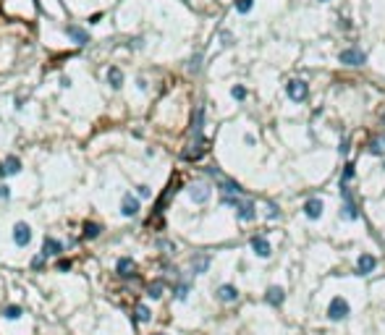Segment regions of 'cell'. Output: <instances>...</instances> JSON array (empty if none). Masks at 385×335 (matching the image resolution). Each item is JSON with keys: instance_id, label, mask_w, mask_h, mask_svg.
I'll list each match as a JSON object with an SVG mask.
<instances>
[{"instance_id": "836d02e7", "label": "cell", "mask_w": 385, "mask_h": 335, "mask_svg": "<svg viewBox=\"0 0 385 335\" xmlns=\"http://www.w3.org/2000/svg\"><path fill=\"white\" fill-rule=\"evenodd\" d=\"M137 194L142 197V199H147V197L152 194V191H150V186H137Z\"/></svg>"}, {"instance_id": "d6986e66", "label": "cell", "mask_w": 385, "mask_h": 335, "mask_svg": "<svg viewBox=\"0 0 385 335\" xmlns=\"http://www.w3.org/2000/svg\"><path fill=\"white\" fill-rule=\"evenodd\" d=\"M207 267H210V257H207V254H200V257H194V259H191V270H194V275L207 273Z\"/></svg>"}, {"instance_id": "74e56055", "label": "cell", "mask_w": 385, "mask_h": 335, "mask_svg": "<svg viewBox=\"0 0 385 335\" xmlns=\"http://www.w3.org/2000/svg\"><path fill=\"white\" fill-rule=\"evenodd\" d=\"M320 3H328V0H320Z\"/></svg>"}, {"instance_id": "f546056e", "label": "cell", "mask_w": 385, "mask_h": 335, "mask_svg": "<svg viewBox=\"0 0 385 335\" xmlns=\"http://www.w3.org/2000/svg\"><path fill=\"white\" fill-rule=\"evenodd\" d=\"M351 178H354V165L349 163V165L343 168V178H341V183H346V181H351Z\"/></svg>"}, {"instance_id": "e0dca14e", "label": "cell", "mask_w": 385, "mask_h": 335, "mask_svg": "<svg viewBox=\"0 0 385 335\" xmlns=\"http://www.w3.org/2000/svg\"><path fill=\"white\" fill-rule=\"evenodd\" d=\"M18 170H21V160L11 154V157L3 163V168H0V176H16Z\"/></svg>"}, {"instance_id": "9a60e30c", "label": "cell", "mask_w": 385, "mask_h": 335, "mask_svg": "<svg viewBox=\"0 0 385 335\" xmlns=\"http://www.w3.org/2000/svg\"><path fill=\"white\" fill-rule=\"evenodd\" d=\"M61 251H63V244L58 241V238H53V236L45 238V246H42V254L45 257H58Z\"/></svg>"}, {"instance_id": "4dcf8cb0", "label": "cell", "mask_w": 385, "mask_h": 335, "mask_svg": "<svg viewBox=\"0 0 385 335\" xmlns=\"http://www.w3.org/2000/svg\"><path fill=\"white\" fill-rule=\"evenodd\" d=\"M231 94H233V100H244V97H246V89H244V87H233V89H231Z\"/></svg>"}, {"instance_id": "4fadbf2b", "label": "cell", "mask_w": 385, "mask_h": 335, "mask_svg": "<svg viewBox=\"0 0 385 335\" xmlns=\"http://www.w3.org/2000/svg\"><path fill=\"white\" fill-rule=\"evenodd\" d=\"M121 278H134V273H137V262L131 259V257H123V259H118V265H115Z\"/></svg>"}, {"instance_id": "7c38bea8", "label": "cell", "mask_w": 385, "mask_h": 335, "mask_svg": "<svg viewBox=\"0 0 385 335\" xmlns=\"http://www.w3.org/2000/svg\"><path fill=\"white\" fill-rule=\"evenodd\" d=\"M204 152H207V141H204V139L200 137V139H194L191 150H186V152H184V160H200Z\"/></svg>"}, {"instance_id": "ac0fdd59", "label": "cell", "mask_w": 385, "mask_h": 335, "mask_svg": "<svg viewBox=\"0 0 385 335\" xmlns=\"http://www.w3.org/2000/svg\"><path fill=\"white\" fill-rule=\"evenodd\" d=\"M202 123H204V107H197L194 118H191V134H194V139L202 137Z\"/></svg>"}, {"instance_id": "8d00e7d4", "label": "cell", "mask_w": 385, "mask_h": 335, "mask_svg": "<svg viewBox=\"0 0 385 335\" xmlns=\"http://www.w3.org/2000/svg\"><path fill=\"white\" fill-rule=\"evenodd\" d=\"M155 335H165V333H155Z\"/></svg>"}, {"instance_id": "484cf974", "label": "cell", "mask_w": 385, "mask_h": 335, "mask_svg": "<svg viewBox=\"0 0 385 335\" xmlns=\"http://www.w3.org/2000/svg\"><path fill=\"white\" fill-rule=\"evenodd\" d=\"M370 152L372 154H383L385 152V137L383 139H372L370 141Z\"/></svg>"}, {"instance_id": "603a6c76", "label": "cell", "mask_w": 385, "mask_h": 335, "mask_svg": "<svg viewBox=\"0 0 385 335\" xmlns=\"http://www.w3.org/2000/svg\"><path fill=\"white\" fill-rule=\"evenodd\" d=\"M108 81H110L113 89H121V84H123V74H121V68H110V71H108Z\"/></svg>"}, {"instance_id": "5b68a950", "label": "cell", "mask_w": 385, "mask_h": 335, "mask_svg": "<svg viewBox=\"0 0 385 335\" xmlns=\"http://www.w3.org/2000/svg\"><path fill=\"white\" fill-rule=\"evenodd\" d=\"M215 296L223 301V304H233V301L239 299V288H236V286H231V283H223V286L215 291Z\"/></svg>"}, {"instance_id": "cb8c5ba5", "label": "cell", "mask_w": 385, "mask_h": 335, "mask_svg": "<svg viewBox=\"0 0 385 335\" xmlns=\"http://www.w3.org/2000/svg\"><path fill=\"white\" fill-rule=\"evenodd\" d=\"M100 225L97 223H84V238H97L100 236Z\"/></svg>"}, {"instance_id": "2e32d148", "label": "cell", "mask_w": 385, "mask_h": 335, "mask_svg": "<svg viewBox=\"0 0 385 335\" xmlns=\"http://www.w3.org/2000/svg\"><path fill=\"white\" fill-rule=\"evenodd\" d=\"M121 212H123L126 217H134L139 212V199L131 197V194H126L123 197V204H121Z\"/></svg>"}, {"instance_id": "4316f807", "label": "cell", "mask_w": 385, "mask_h": 335, "mask_svg": "<svg viewBox=\"0 0 385 335\" xmlns=\"http://www.w3.org/2000/svg\"><path fill=\"white\" fill-rule=\"evenodd\" d=\"M134 314H137V320H139V322H150V317H152L150 309H147L144 304H139L137 309H134Z\"/></svg>"}, {"instance_id": "9c48e42d", "label": "cell", "mask_w": 385, "mask_h": 335, "mask_svg": "<svg viewBox=\"0 0 385 335\" xmlns=\"http://www.w3.org/2000/svg\"><path fill=\"white\" fill-rule=\"evenodd\" d=\"M375 267H377V259L372 254H359V259H356V273L359 275H370Z\"/></svg>"}, {"instance_id": "d4e9b609", "label": "cell", "mask_w": 385, "mask_h": 335, "mask_svg": "<svg viewBox=\"0 0 385 335\" xmlns=\"http://www.w3.org/2000/svg\"><path fill=\"white\" fill-rule=\"evenodd\" d=\"M21 314H24V309L14 304V306H5L3 317H5V320H18V317H21Z\"/></svg>"}, {"instance_id": "7a4b0ae2", "label": "cell", "mask_w": 385, "mask_h": 335, "mask_svg": "<svg viewBox=\"0 0 385 335\" xmlns=\"http://www.w3.org/2000/svg\"><path fill=\"white\" fill-rule=\"evenodd\" d=\"M341 199H343V207H341V215L346 220H356L359 212H356V204H354V197H351V189L346 183H341Z\"/></svg>"}, {"instance_id": "52a82bcc", "label": "cell", "mask_w": 385, "mask_h": 335, "mask_svg": "<svg viewBox=\"0 0 385 335\" xmlns=\"http://www.w3.org/2000/svg\"><path fill=\"white\" fill-rule=\"evenodd\" d=\"M304 215L309 217V220H317V217H323V199L312 197L304 202Z\"/></svg>"}, {"instance_id": "44dd1931", "label": "cell", "mask_w": 385, "mask_h": 335, "mask_svg": "<svg viewBox=\"0 0 385 335\" xmlns=\"http://www.w3.org/2000/svg\"><path fill=\"white\" fill-rule=\"evenodd\" d=\"M66 31H68V37H71V40H74L76 45H87V42H89V34H87L84 29H79V27H68Z\"/></svg>"}, {"instance_id": "8992f818", "label": "cell", "mask_w": 385, "mask_h": 335, "mask_svg": "<svg viewBox=\"0 0 385 335\" xmlns=\"http://www.w3.org/2000/svg\"><path fill=\"white\" fill-rule=\"evenodd\" d=\"M252 249H254L257 257H262V259H267V257L273 254V246H270V241H267L265 236H254L252 238Z\"/></svg>"}, {"instance_id": "83f0119b", "label": "cell", "mask_w": 385, "mask_h": 335, "mask_svg": "<svg viewBox=\"0 0 385 335\" xmlns=\"http://www.w3.org/2000/svg\"><path fill=\"white\" fill-rule=\"evenodd\" d=\"M173 293H176V299H178V301H186V296H189V283H178L176 291H173Z\"/></svg>"}, {"instance_id": "ba28073f", "label": "cell", "mask_w": 385, "mask_h": 335, "mask_svg": "<svg viewBox=\"0 0 385 335\" xmlns=\"http://www.w3.org/2000/svg\"><path fill=\"white\" fill-rule=\"evenodd\" d=\"M14 241H16V246H27V244L31 241V228L27 223H16V228H14Z\"/></svg>"}, {"instance_id": "30bf717a", "label": "cell", "mask_w": 385, "mask_h": 335, "mask_svg": "<svg viewBox=\"0 0 385 335\" xmlns=\"http://www.w3.org/2000/svg\"><path fill=\"white\" fill-rule=\"evenodd\" d=\"M236 212H239V220H244V223H249V220H254V217H257L254 204L252 202H244V199L236 202Z\"/></svg>"}, {"instance_id": "5bb4252c", "label": "cell", "mask_w": 385, "mask_h": 335, "mask_svg": "<svg viewBox=\"0 0 385 335\" xmlns=\"http://www.w3.org/2000/svg\"><path fill=\"white\" fill-rule=\"evenodd\" d=\"M189 197L194 199L197 204L207 202V199H210V186H204V183H194V186L189 189Z\"/></svg>"}, {"instance_id": "3957f363", "label": "cell", "mask_w": 385, "mask_h": 335, "mask_svg": "<svg viewBox=\"0 0 385 335\" xmlns=\"http://www.w3.org/2000/svg\"><path fill=\"white\" fill-rule=\"evenodd\" d=\"M286 92H288V97H291L293 102H304L307 94H309V87H307L304 79H291L286 84Z\"/></svg>"}, {"instance_id": "8fae6325", "label": "cell", "mask_w": 385, "mask_h": 335, "mask_svg": "<svg viewBox=\"0 0 385 335\" xmlns=\"http://www.w3.org/2000/svg\"><path fill=\"white\" fill-rule=\"evenodd\" d=\"M265 301L270 306H280L286 301V291L280 286H270V288H267V293H265Z\"/></svg>"}, {"instance_id": "d590c367", "label": "cell", "mask_w": 385, "mask_h": 335, "mask_svg": "<svg viewBox=\"0 0 385 335\" xmlns=\"http://www.w3.org/2000/svg\"><path fill=\"white\" fill-rule=\"evenodd\" d=\"M8 197H11L8 186H0V199H8Z\"/></svg>"}, {"instance_id": "e575fe53", "label": "cell", "mask_w": 385, "mask_h": 335, "mask_svg": "<svg viewBox=\"0 0 385 335\" xmlns=\"http://www.w3.org/2000/svg\"><path fill=\"white\" fill-rule=\"evenodd\" d=\"M58 270H63V273H66V270H71V262H68V259H61V262H58Z\"/></svg>"}, {"instance_id": "277c9868", "label": "cell", "mask_w": 385, "mask_h": 335, "mask_svg": "<svg viewBox=\"0 0 385 335\" xmlns=\"http://www.w3.org/2000/svg\"><path fill=\"white\" fill-rule=\"evenodd\" d=\"M338 61H341L343 66H364V63H367V55H364L359 47H346V50H341Z\"/></svg>"}, {"instance_id": "6da1fadb", "label": "cell", "mask_w": 385, "mask_h": 335, "mask_svg": "<svg viewBox=\"0 0 385 335\" xmlns=\"http://www.w3.org/2000/svg\"><path fill=\"white\" fill-rule=\"evenodd\" d=\"M349 314H351V306L343 296H336V299L328 304V320H333V322H341V320L349 317Z\"/></svg>"}, {"instance_id": "d6a6232c", "label": "cell", "mask_w": 385, "mask_h": 335, "mask_svg": "<svg viewBox=\"0 0 385 335\" xmlns=\"http://www.w3.org/2000/svg\"><path fill=\"white\" fill-rule=\"evenodd\" d=\"M42 267H45V254H40V257L31 259V270H42Z\"/></svg>"}, {"instance_id": "1f68e13d", "label": "cell", "mask_w": 385, "mask_h": 335, "mask_svg": "<svg viewBox=\"0 0 385 335\" xmlns=\"http://www.w3.org/2000/svg\"><path fill=\"white\" fill-rule=\"evenodd\" d=\"M267 217H270V220H275V217H280V210H278V207H275V204H273V202H270V204H267Z\"/></svg>"}, {"instance_id": "ffe728a7", "label": "cell", "mask_w": 385, "mask_h": 335, "mask_svg": "<svg viewBox=\"0 0 385 335\" xmlns=\"http://www.w3.org/2000/svg\"><path fill=\"white\" fill-rule=\"evenodd\" d=\"M220 191H223V197H239L241 194V186L236 183V181L223 178V181H220Z\"/></svg>"}, {"instance_id": "f1b7e54d", "label": "cell", "mask_w": 385, "mask_h": 335, "mask_svg": "<svg viewBox=\"0 0 385 335\" xmlns=\"http://www.w3.org/2000/svg\"><path fill=\"white\" fill-rule=\"evenodd\" d=\"M252 5H254V0H236V11H239V14H249Z\"/></svg>"}, {"instance_id": "7402d4cb", "label": "cell", "mask_w": 385, "mask_h": 335, "mask_svg": "<svg viewBox=\"0 0 385 335\" xmlns=\"http://www.w3.org/2000/svg\"><path fill=\"white\" fill-rule=\"evenodd\" d=\"M163 291H165V283L163 280H152L150 286H147V296H150V299H160Z\"/></svg>"}]
</instances>
